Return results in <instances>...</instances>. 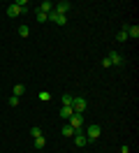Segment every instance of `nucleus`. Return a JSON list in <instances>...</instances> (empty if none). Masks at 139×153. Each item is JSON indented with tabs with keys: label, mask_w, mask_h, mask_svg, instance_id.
I'll return each mask as SVG.
<instances>
[{
	"label": "nucleus",
	"mask_w": 139,
	"mask_h": 153,
	"mask_svg": "<svg viewBox=\"0 0 139 153\" xmlns=\"http://www.w3.org/2000/svg\"><path fill=\"white\" fill-rule=\"evenodd\" d=\"M67 121H70V123H67V125L72 128L74 132H79V130H81V128H83V116H81V114H72V116H70V118H67Z\"/></svg>",
	"instance_id": "f257e3e1"
},
{
	"label": "nucleus",
	"mask_w": 139,
	"mask_h": 153,
	"mask_svg": "<svg viewBox=\"0 0 139 153\" xmlns=\"http://www.w3.org/2000/svg\"><path fill=\"white\" fill-rule=\"evenodd\" d=\"M72 10V2H67V0H60V2H54V12L56 14H67V12Z\"/></svg>",
	"instance_id": "f03ea898"
},
{
	"label": "nucleus",
	"mask_w": 139,
	"mask_h": 153,
	"mask_svg": "<svg viewBox=\"0 0 139 153\" xmlns=\"http://www.w3.org/2000/svg\"><path fill=\"white\" fill-rule=\"evenodd\" d=\"M100 134H102V130H100V125H97V123H93V125H88V128H86V139H88V142L97 139Z\"/></svg>",
	"instance_id": "7ed1b4c3"
},
{
	"label": "nucleus",
	"mask_w": 139,
	"mask_h": 153,
	"mask_svg": "<svg viewBox=\"0 0 139 153\" xmlns=\"http://www.w3.org/2000/svg\"><path fill=\"white\" fill-rule=\"evenodd\" d=\"M86 107H88L86 97H74V102H72V109H74V114H83V111H86Z\"/></svg>",
	"instance_id": "20e7f679"
},
{
	"label": "nucleus",
	"mask_w": 139,
	"mask_h": 153,
	"mask_svg": "<svg viewBox=\"0 0 139 153\" xmlns=\"http://www.w3.org/2000/svg\"><path fill=\"white\" fill-rule=\"evenodd\" d=\"M123 30H125V33H128V37H132V39L139 37V26H137V23H135V26H128V23H125Z\"/></svg>",
	"instance_id": "39448f33"
},
{
	"label": "nucleus",
	"mask_w": 139,
	"mask_h": 153,
	"mask_svg": "<svg viewBox=\"0 0 139 153\" xmlns=\"http://www.w3.org/2000/svg\"><path fill=\"white\" fill-rule=\"evenodd\" d=\"M74 144H77V146H86V144H88V139H86V134H83L81 130L74 132Z\"/></svg>",
	"instance_id": "423d86ee"
},
{
	"label": "nucleus",
	"mask_w": 139,
	"mask_h": 153,
	"mask_svg": "<svg viewBox=\"0 0 139 153\" xmlns=\"http://www.w3.org/2000/svg\"><path fill=\"white\" fill-rule=\"evenodd\" d=\"M107 58L111 60V65H123V56H120V53H116V51H111Z\"/></svg>",
	"instance_id": "0eeeda50"
},
{
	"label": "nucleus",
	"mask_w": 139,
	"mask_h": 153,
	"mask_svg": "<svg viewBox=\"0 0 139 153\" xmlns=\"http://www.w3.org/2000/svg\"><path fill=\"white\" fill-rule=\"evenodd\" d=\"M49 21H56V23H60V26H63V23H67V19H65L63 14H56V12H51V14H49Z\"/></svg>",
	"instance_id": "6e6552de"
},
{
	"label": "nucleus",
	"mask_w": 139,
	"mask_h": 153,
	"mask_svg": "<svg viewBox=\"0 0 139 153\" xmlns=\"http://www.w3.org/2000/svg\"><path fill=\"white\" fill-rule=\"evenodd\" d=\"M19 14H23V12L19 10L14 2H12V5H7V16H19Z\"/></svg>",
	"instance_id": "1a4fd4ad"
},
{
	"label": "nucleus",
	"mask_w": 139,
	"mask_h": 153,
	"mask_svg": "<svg viewBox=\"0 0 139 153\" xmlns=\"http://www.w3.org/2000/svg\"><path fill=\"white\" fill-rule=\"evenodd\" d=\"M72 114H74L72 107H60V118H70Z\"/></svg>",
	"instance_id": "9d476101"
},
{
	"label": "nucleus",
	"mask_w": 139,
	"mask_h": 153,
	"mask_svg": "<svg viewBox=\"0 0 139 153\" xmlns=\"http://www.w3.org/2000/svg\"><path fill=\"white\" fill-rule=\"evenodd\" d=\"M23 93H26V86H23V84H16V86H14V93H12V95L21 97V95H23Z\"/></svg>",
	"instance_id": "9b49d317"
},
{
	"label": "nucleus",
	"mask_w": 139,
	"mask_h": 153,
	"mask_svg": "<svg viewBox=\"0 0 139 153\" xmlns=\"http://www.w3.org/2000/svg\"><path fill=\"white\" fill-rule=\"evenodd\" d=\"M60 134H63V137H74V130L70 128V125H63V130H60Z\"/></svg>",
	"instance_id": "f8f14e48"
},
{
	"label": "nucleus",
	"mask_w": 139,
	"mask_h": 153,
	"mask_svg": "<svg viewBox=\"0 0 139 153\" xmlns=\"http://www.w3.org/2000/svg\"><path fill=\"white\" fill-rule=\"evenodd\" d=\"M44 146H46L44 137H35V149H44Z\"/></svg>",
	"instance_id": "ddd939ff"
},
{
	"label": "nucleus",
	"mask_w": 139,
	"mask_h": 153,
	"mask_svg": "<svg viewBox=\"0 0 139 153\" xmlns=\"http://www.w3.org/2000/svg\"><path fill=\"white\" fill-rule=\"evenodd\" d=\"M74 102V95H63V107H72Z\"/></svg>",
	"instance_id": "4468645a"
},
{
	"label": "nucleus",
	"mask_w": 139,
	"mask_h": 153,
	"mask_svg": "<svg viewBox=\"0 0 139 153\" xmlns=\"http://www.w3.org/2000/svg\"><path fill=\"white\" fill-rule=\"evenodd\" d=\"M19 35H21V37H28V35H30V28H28V26H19Z\"/></svg>",
	"instance_id": "2eb2a0df"
},
{
	"label": "nucleus",
	"mask_w": 139,
	"mask_h": 153,
	"mask_svg": "<svg viewBox=\"0 0 139 153\" xmlns=\"http://www.w3.org/2000/svg\"><path fill=\"white\" fill-rule=\"evenodd\" d=\"M39 100H42V102H49V100H51V93H49V91H42V93H39Z\"/></svg>",
	"instance_id": "dca6fc26"
},
{
	"label": "nucleus",
	"mask_w": 139,
	"mask_h": 153,
	"mask_svg": "<svg viewBox=\"0 0 139 153\" xmlns=\"http://www.w3.org/2000/svg\"><path fill=\"white\" fill-rule=\"evenodd\" d=\"M37 21H39V23L49 21V14H44V12H39V10H37Z\"/></svg>",
	"instance_id": "f3484780"
},
{
	"label": "nucleus",
	"mask_w": 139,
	"mask_h": 153,
	"mask_svg": "<svg viewBox=\"0 0 139 153\" xmlns=\"http://www.w3.org/2000/svg\"><path fill=\"white\" fill-rule=\"evenodd\" d=\"M30 134H33V139H35V137H42V130H39V128H30Z\"/></svg>",
	"instance_id": "a211bd4d"
},
{
	"label": "nucleus",
	"mask_w": 139,
	"mask_h": 153,
	"mask_svg": "<svg viewBox=\"0 0 139 153\" xmlns=\"http://www.w3.org/2000/svg\"><path fill=\"white\" fill-rule=\"evenodd\" d=\"M125 39H128V33H125V30H120V33H118V42H125Z\"/></svg>",
	"instance_id": "6ab92c4d"
},
{
	"label": "nucleus",
	"mask_w": 139,
	"mask_h": 153,
	"mask_svg": "<svg viewBox=\"0 0 139 153\" xmlns=\"http://www.w3.org/2000/svg\"><path fill=\"white\" fill-rule=\"evenodd\" d=\"M16 105H19V97L12 95V97H9V107H16Z\"/></svg>",
	"instance_id": "aec40b11"
},
{
	"label": "nucleus",
	"mask_w": 139,
	"mask_h": 153,
	"mask_svg": "<svg viewBox=\"0 0 139 153\" xmlns=\"http://www.w3.org/2000/svg\"><path fill=\"white\" fill-rule=\"evenodd\" d=\"M102 67H111V60H109V58H102Z\"/></svg>",
	"instance_id": "412c9836"
},
{
	"label": "nucleus",
	"mask_w": 139,
	"mask_h": 153,
	"mask_svg": "<svg viewBox=\"0 0 139 153\" xmlns=\"http://www.w3.org/2000/svg\"><path fill=\"white\" fill-rule=\"evenodd\" d=\"M120 153H130V146H120Z\"/></svg>",
	"instance_id": "4be33fe9"
}]
</instances>
